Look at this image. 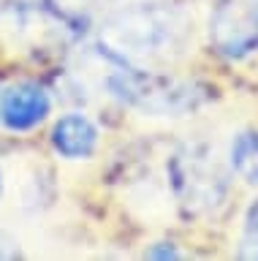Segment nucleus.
Returning a JSON list of instances; mask_svg holds the SVG:
<instances>
[{
    "instance_id": "nucleus-1",
    "label": "nucleus",
    "mask_w": 258,
    "mask_h": 261,
    "mask_svg": "<svg viewBox=\"0 0 258 261\" xmlns=\"http://www.w3.org/2000/svg\"><path fill=\"white\" fill-rule=\"evenodd\" d=\"M190 36V16L168 3H131L103 22L101 46L120 60L141 65L182 52Z\"/></svg>"
},
{
    "instance_id": "nucleus-2",
    "label": "nucleus",
    "mask_w": 258,
    "mask_h": 261,
    "mask_svg": "<svg viewBox=\"0 0 258 261\" xmlns=\"http://www.w3.org/2000/svg\"><path fill=\"white\" fill-rule=\"evenodd\" d=\"M171 188L190 212H212L225 199V177L215 161V150L204 144H188L168 163Z\"/></svg>"
},
{
    "instance_id": "nucleus-3",
    "label": "nucleus",
    "mask_w": 258,
    "mask_h": 261,
    "mask_svg": "<svg viewBox=\"0 0 258 261\" xmlns=\"http://www.w3.org/2000/svg\"><path fill=\"white\" fill-rule=\"evenodd\" d=\"M209 38L231 60L247 57L258 46V0H223L209 19Z\"/></svg>"
},
{
    "instance_id": "nucleus-4",
    "label": "nucleus",
    "mask_w": 258,
    "mask_h": 261,
    "mask_svg": "<svg viewBox=\"0 0 258 261\" xmlns=\"http://www.w3.org/2000/svg\"><path fill=\"white\" fill-rule=\"evenodd\" d=\"M49 93L41 85L33 82H19L11 85L0 95V122L3 128L22 134V130H33L36 125H41L49 114Z\"/></svg>"
},
{
    "instance_id": "nucleus-5",
    "label": "nucleus",
    "mask_w": 258,
    "mask_h": 261,
    "mask_svg": "<svg viewBox=\"0 0 258 261\" xmlns=\"http://www.w3.org/2000/svg\"><path fill=\"white\" fill-rule=\"evenodd\" d=\"M54 28H60V24L52 22L46 14L36 11V8H27V6H11L0 14V33L19 46L44 44L54 33Z\"/></svg>"
},
{
    "instance_id": "nucleus-6",
    "label": "nucleus",
    "mask_w": 258,
    "mask_h": 261,
    "mask_svg": "<svg viewBox=\"0 0 258 261\" xmlns=\"http://www.w3.org/2000/svg\"><path fill=\"white\" fill-rule=\"evenodd\" d=\"M95 144H98V128L84 114H66V117H60L54 122L52 147L63 158H68V161L90 158Z\"/></svg>"
},
{
    "instance_id": "nucleus-7",
    "label": "nucleus",
    "mask_w": 258,
    "mask_h": 261,
    "mask_svg": "<svg viewBox=\"0 0 258 261\" xmlns=\"http://www.w3.org/2000/svg\"><path fill=\"white\" fill-rule=\"evenodd\" d=\"M228 163L250 185H258V134H239L231 142Z\"/></svg>"
},
{
    "instance_id": "nucleus-8",
    "label": "nucleus",
    "mask_w": 258,
    "mask_h": 261,
    "mask_svg": "<svg viewBox=\"0 0 258 261\" xmlns=\"http://www.w3.org/2000/svg\"><path fill=\"white\" fill-rule=\"evenodd\" d=\"M239 256L242 258H258V201L250 204L245 215V228H242V242H239Z\"/></svg>"
},
{
    "instance_id": "nucleus-9",
    "label": "nucleus",
    "mask_w": 258,
    "mask_h": 261,
    "mask_svg": "<svg viewBox=\"0 0 258 261\" xmlns=\"http://www.w3.org/2000/svg\"><path fill=\"white\" fill-rule=\"evenodd\" d=\"M54 3H58L66 14H82L87 8H93L98 0H54Z\"/></svg>"
},
{
    "instance_id": "nucleus-10",
    "label": "nucleus",
    "mask_w": 258,
    "mask_h": 261,
    "mask_svg": "<svg viewBox=\"0 0 258 261\" xmlns=\"http://www.w3.org/2000/svg\"><path fill=\"white\" fill-rule=\"evenodd\" d=\"M147 256H150V258H180L182 253H180V250H174V248H166V245H160V248L147 250Z\"/></svg>"
},
{
    "instance_id": "nucleus-11",
    "label": "nucleus",
    "mask_w": 258,
    "mask_h": 261,
    "mask_svg": "<svg viewBox=\"0 0 258 261\" xmlns=\"http://www.w3.org/2000/svg\"><path fill=\"white\" fill-rule=\"evenodd\" d=\"M6 256H11V253L6 250V242H3V237H0V258H6Z\"/></svg>"
}]
</instances>
